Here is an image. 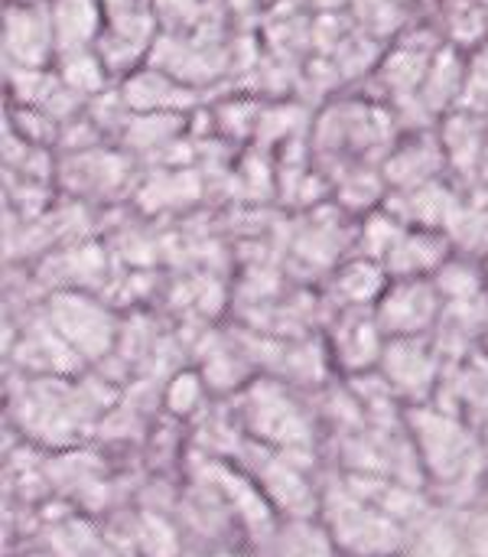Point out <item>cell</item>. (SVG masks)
Here are the masks:
<instances>
[{"label": "cell", "instance_id": "1", "mask_svg": "<svg viewBox=\"0 0 488 557\" xmlns=\"http://www.w3.org/2000/svg\"><path fill=\"white\" fill-rule=\"evenodd\" d=\"M437 287H430L424 277H404L398 287L385 294V300L375 310V320L385 330L414 336L421 326L437 320Z\"/></svg>", "mask_w": 488, "mask_h": 557}, {"label": "cell", "instance_id": "2", "mask_svg": "<svg viewBox=\"0 0 488 557\" xmlns=\"http://www.w3.org/2000/svg\"><path fill=\"white\" fill-rule=\"evenodd\" d=\"M49 320L75 346H104L111 339V317L82 294H59L49 307Z\"/></svg>", "mask_w": 488, "mask_h": 557}]
</instances>
